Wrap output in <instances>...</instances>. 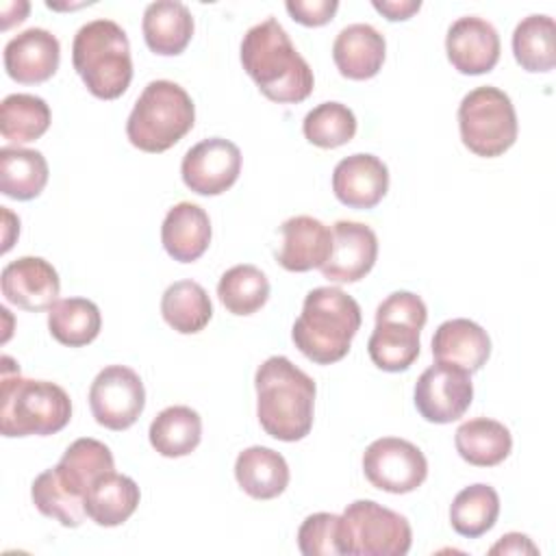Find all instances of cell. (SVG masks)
<instances>
[{
	"mask_svg": "<svg viewBox=\"0 0 556 556\" xmlns=\"http://www.w3.org/2000/svg\"><path fill=\"white\" fill-rule=\"evenodd\" d=\"M239 54L243 70L267 100L298 104L311 96L315 87L313 70L276 17L248 28Z\"/></svg>",
	"mask_w": 556,
	"mask_h": 556,
	"instance_id": "1",
	"label": "cell"
},
{
	"mask_svg": "<svg viewBox=\"0 0 556 556\" xmlns=\"http://www.w3.org/2000/svg\"><path fill=\"white\" fill-rule=\"evenodd\" d=\"M261 428L285 443L304 439L313 428L315 380L287 356H269L254 374Z\"/></svg>",
	"mask_w": 556,
	"mask_h": 556,
	"instance_id": "2",
	"label": "cell"
},
{
	"mask_svg": "<svg viewBox=\"0 0 556 556\" xmlns=\"http://www.w3.org/2000/svg\"><path fill=\"white\" fill-rule=\"evenodd\" d=\"M361 321V306L352 295L339 287H317L306 293L291 339L308 361L332 365L350 352Z\"/></svg>",
	"mask_w": 556,
	"mask_h": 556,
	"instance_id": "3",
	"label": "cell"
},
{
	"mask_svg": "<svg viewBox=\"0 0 556 556\" xmlns=\"http://www.w3.org/2000/svg\"><path fill=\"white\" fill-rule=\"evenodd\" d=\"M0 432L4 437H48L72 419V400L63 387L50 380L22 378L20 367L2 356Z\"/></svg>",
	"mask_w": 556,
	"mask_h": 556,
	"instance_id": "4",
	"label": "cell"
},
{
	"mask_svg": "<svg viewBox=\"0 0 556 556\" xmlns=\"http://www.w3.org/2000/svg\"><path fill=\"white\" fill-rule=\"evenodd\" d=\"M72 65L91 96L100 100L119 98L132 80L126 30L104 17L83 24L72 41Z\"/></svg>",
	"mask_w": 556,
	"mask_h": 556,
	"instance_id": "5",
	"label": "cell"
},
{
	"mask_svg": "<svg viewBox=\"0 0 556 556\" xmlns=\"http://www.w3.org/2000/svg\"><path fill=\"white\" fill-rule=\"evenodd\" d=\"M195 122L191 96L174 80H152L139 93L128 122L126 137L141 152L161 154L176 146Z\"/></svg>",
	"mask_w": 556,
	"mask_h": 556,
	"instance_id": "6",
	"label": "cell"
},
{
	"mask_svg": "<svg viewBox=\"0 0 556 556\" xmlns=\"http://www.w3.org/2000/svg\"><path fill=\"white\" fill-rule=\"evenodd\" d=\"M428 308L413 291H393L376 308V326L367 341L371 363L382 371H406L419 356V334Z\"/></svg>",
	"mask_w": 556,
	"mask_h": 556,
	"instance_id": "7",
	"label": "cell"
},
{
	"mask_svg": "<svg viewBox=\"0 0 556 556\" xmlns=\"http://www.w3.org/2000/svg\"><path fill=\"white\" fill-rule=\"evenodd\" d=\"M458 130L465 148L476 156L493 159L504 154L519 132L508 93L493 85L471 89L458 104Z\"/></svg>",
	"mask_w": 556,
	"mask_h": 556,
	"instance_id": "8",
	"label": "cell"
},
{
	"mask_svg": "<svg viewBox=\"0 0 556 556\" xmlns=\"http://www.w3.org/2000/svg\"><path fill=\"white\" fill-rule=\"evenodd\" d=\"M410 543L408 519L374 500H356L341 515L343 556H404Z\"/></svg>",
	"mask_w": 556,
	"mask_h": 556,
	"instance_id": "9",
	"label": "cell"
},
{
	"mask_svg": "<svg viewBox=\"0 0 556 556\" xmlns=\"http://www.w3.org/2000/svg\"><path fill=\"white\" fill-rule=\"evenodd\" d=\"M363 473L371 486L402 495L424 484L428 460L415 443L400 437H382L367 445Z\"/></svg>",
	"mask_w": 556,
	"mask_h": 556,
	"instance_id": "10",
	"label": "cell"
},
{
	"mask_svg": "<svg viewBox=\"0 0 556 556\" xmlns=\"http://www.w3.org/2000/svg\"><path fill=\"white\" fill-rule=\"evenodd\" d=\"M93 419L109 430L130 428L146 408V389L139 374L126 365H106L89 387Z\"/></svg>",
	"mask_w": 556,
	"mask_h": 556,
	"instance_id": "11",
	"label": "cell"
},
{
	"mask_svg": "<svg viewBox=\"0 0 556 556\" xmlns=\"http://www.w3.org/2000/svg\"><path fill=\"white\" fill-rule=\"evenodd\" d=\"M473 400L471 374L434 363L415 382V408L430 424H452L460 419Z\"/></svg>",
	"mask_w": 556,
	"mask_h": 556,
	"instance_id": "12",
	"label": "cell"
},
{
	"mask_svg": "<svg viewBox=\"0 0 556 556\" xmlns=\"http://www.w3.org/2000/svg\"><path fill=\"white\" fill-rule=\"evenodd\" d=\"M241 174V150L224 137H208L191 146L180 163L182 182L198 195L228 191Z\"/></svg>",
	"mask_w": 556,
	"mask_h": 556,
	"instance_id": "13",
	"label": "cell"
},
{
	"mask_svg": "<svg viewBox=\"0 0 556 556\" xmlns=\"http://www.w3.org/2000/svg\"><path fill=\"white\" fill-rule=\"evenodd\" d=\"M378 258V237L361 222L339 219L332 226V252L319 267L330 282H358L365 278Z\"/></svg>",
	"mask_w": 556,
	"mask_h": 556,
	"instance_id": "14",
	"label": "cell"
},
{
	"mask_svg": "<svg viewBox=\"0 0 556 556\" xmlns=\"http://www.w3.org/2000/svg\"><path fill=\"white\" fill-rule=\"evenodd\" d=\"M500 35L478 15H463L447 28L445 52L452 67L467 76L491 72L500 61Z\"/></svg>",
	"mask_w": 556,
	"mask_h": 556,
	"instance_id": "15",
	"label": "cell"
},
{
	"mask_svg": "<svg viewBox=\"0 0 556 556\" xmlns=\"http://www.w3.org/2000/svg\"><path fill=\"white\" fill-rule=\"evenodd\" d=\"M0 287L7 302L22 311H50L59 298L56 269L41 256H22L2 267Z\"/></svg>",
	"mask_w": 556,
	"mask_h": 556,
	"instance_id": "16",
	"label": "cell"
},
{
	"mask_svg": "<svg viewBox=\"0 0 556 556\" xmlns=\"http://www.w3.org/2000/svg\"><path fill=\"white\" fill-rule=\"evenodd\" d=\"M61 61V43L46 28H26L4 46V70L20 85L46 83Z\"/></svg>",
	"mask_w": 556,
	"mask_h": 556,
	"instance_id": "17",
	"label": "cell"
},
{
	"mask_svg": "<svg viewBox=\"0 0 556 556\" xmlns=\"http://www.w3.org/2000/svg\"><path fill=\"white\" fill-rule=\"evenodd\" d=\"M389 189L387 165L367 152L341 159L332 172V191L350 208H374Z\"/></svg>",
	"mask_w": 556,
	"mask_h": 556,
	"instance_id": "18",
	"label": "cell"
},
{
	"mask_svg": "<svg viewBox=\"0 0 556 556\" xmlns=\"http://www.w3.org/2000/svg\"><path fill=\"white\" fill-rule=\"evenodd\" d=\"M280 235L282 243L276 258L287 271L302 274L321 267L332 252V230L311 215L285 219Z\"/></svg>",
	"mask_w": 556,
	"mask_h": 556,
	"instance_id": "19",
	"label": "cell"
},
{
	"mask_svg": "<svg viewBox=\"0 0 556 556\" xmlns=\"http://www.w3.org/2000/svg\"><path fill=\"white\" fill-rule=\"evenodd\" d=\"M387 41L371 24H348L339 30L332 43V61L343 78H374L384 63Z\"/></svg>",
	"mask_w": 556,
	"mask_h": 556,
	"instance_id": "20",
	"label": "cell"
},
{
	"mask_svg": "<svg viewBox=\"0 0 556 556\" xmlns=\"http://www.w3.org/2000/svg\"><path fill=\"white\" fill-rule=\"evenodd\" d=\"M432 356L437 363L454 365L473 374L489 361L491 339L486 330L471 319H447L434 330Z\"/></svg>",
	"mask_w": 556,
	"mask_h": 556,
	"instance_id": "21",
	"label": "cell"
},
{
	"mask_svg": "<svg viewBox=\"0 0 556 556\" xmlns=\"http://www.w3.org/2000/svg\"><path fill=\"white\" fill-rule=\"evenodd\" d=\"M161 243L178 263L198 261L211 243L208 213L193 202L174 204L163 219Z\"/></svg>",
	"mask_w": 556,
	"mask_h": 556,
	"instance_id": "22",
	"label": "cell"
},
{
	"mask_svg": "<svg viewBox=\"0 0 556 556\" xmlns=\"http://www.w3.org/2000/svg\"><path fill=\"white\" fill-rule=\"evenodd\" d=\"M141 30L146 46L154 54L176 56L193 37V15L178 0H156L146 7Z\"/></svg>",
	"mask_w": 556,
	"mask_h": 556,
	"instance_id": "23",
	"label": "cell"
},
{
	"mask_svg": "<svg viewBox=\"0 0 556 556\" xmlns=\"http://www.w3.org/2000/svg\"><path fill=\"white\" fill-rule=\"evenodd\" d=\"M141 500V491L130 476L109 471L100 476L85 495L87 517L102 528H115L130 519Z\"/></svg>",
	"mask_w": 556,
	"mask_h": 556,
	"instance_id": "24",
	"label": "cell"
},
{
	"mask_svg": "<svg viewBox=\"0 0 556 556\" xmlns=\"http://www.w3.org/2000/svg\"><path fill=\"white\" fill-rule=\"evenodd\" d=\"M239 486L254 500H274L289 486V465L285 456L265 445H252L239 452L235 460Z\"/></svg>",
	"mask_w": 556,
	"mask_h": 556,
	"instance_id": "25",
	"label": "cell"
},
{
	"mask_svg": "<svg viewBox=\"0 0 556 556\" xmlns=\"http://www.w3.org/2000/svg\"><path fill=\"white\" fill-rule=\"evenodd\" d=\"M61 484H65L74 495H87L89 486L104 473L115 471V460L111 450L91 437L76 439L61 456V460L52 467Z\"/></svg>",
	"mask_w": 556,
	"mask_h": 556,
	"instance_id": "26",
	"label": "cell"
},
{
	"mask_svg": "<svg viewBox=\"0 0 556 556\" xmlns=\"http://www.w3.org/2000/svg\"><path fill=\"white\" fill-rule=\"evenodd\" d=\"M456 452L473 467H495L504 463L513 450L510 430L489 417L463 421L454 434Z\"/></svg>",
	"mask_w": 556,
	"mask_h": 556,
	"instance_id": "27",
	"label": "cell"
},
{
	"mask_svg": "<svg viewBox=\"0 0 556 556\" xmlns=\"http://www.w3.org/2000/svg\"><path fill=\"white\" fill-rule=\"evenodd\" d=\"M48 161L39 150L22 146L0 148V191L7 198L26 202L48 185Z\"/></svg>",
	"mask_w": 556,
	"mask_h": 556,
	"instance_id": "28",
	"label": "cell"
},
{
	"mask_svg": "<svg viewBox=\"0 0 556 556\" xmlns=\"http://www.w3.org/2000/svg\"><path fill=\"white\" fill-rule=\"evenodd\" d=\"M150 445L165 458L191 454L202 439V419L191 406H167L150 424Z\"/></svg>",
	"mask_w": 556,
	"mask_h": 556,
	"instance_id": "29",
	"label": "cell"
},
{
	"mask_svg": "<svg viewBox=\"0 0 556 556\" xmlns=\"http://www.w3.org/2000/svg\"><path fill=\"white\" fill-rule=\"evenodd\" d=\"M161 315L176 332L195 334L211 321L213 304L200 282L176 280L163 291Z\"/></svg>",
	"mask_w": 556,
	"mask_h": 556,
	"instance_id": "30",
	"label": "cell"
},
{
	"mask_svg": "<svg viewBox=\"0 0 556 556\" xmlns=\"http://www.w3.org/2000/svg\"><path fill=\"white\" fill-rule=\"evenodd\" d=\"M102 328L100 308L87 298L56 300L48 313L50 334L67 348H83L91 343Z\"/></svg>",
	"mask_w": 556,
	"mask_h": 556,
	"instance_id": "31",
	"label": "cell"
},
{
	"mask_svg": "<svg viewBox=\"0 0 556 556\" xmlns=\"http://www.w3.org/2000/svg\"><path fill=\"white\" fill-rule=\"evenodd\" d=\"M500 517V495L491 484H469L456 493L450 506V523L454 532L467 539L486 534Z\"/></svg>",
	"mask_w": 556,
	"mask_h": 556,
	"instance_id": "32",
	"label": "cell"
},
{
	"mask_svg": "<svg viewBox=\"0 0 556 556\" xmlns=\"http://www.w3.org/2000/svg\"><path fill=\"white\" fill-rule=\"evenodd\" d=\"M513 54L526 72H549L556 63V26L549 15H528L513 30Z\"/></svg>",
	"mask_w": 556,
	"mask_h": 556,
	"instance_id": "33",
	"label": "cell"
},
{
	"mask_svg": "<svg viewBox=\"0 0 556 556\" xmlns=\"http://www.w3.org/2000/svg\"><path fill=\"white\" fill-rule=\"evenodd\" d=\"M50 119V106L33 93H11L0 104V135L17 146L39 139L48 130Z\"/></svg>",
	"mask_w": 556,
	"mask_h": 556,
	"instance_id": "34",
	"label": "cell"
},
{
	"mask_svg": "<svg viewBox=\"0 0 556 556\" xmlns=\"http://www.w3.org/2000/svg\"><path fill=\"white\" fill-rule=\"evenodd\" d=\"M217 298L232 315H252L269 298L267 276L250 263L226 269L217 282Z\"/></svg>",
	"mask_w": 556,
	"mask_h": 556,
	"instance_id": "35",
	"label": "cell"
},
{
	"mask_svg": "<svg viewBox=\"0 0 556 556\" xmlns=\"http://www.w3.org/2000/svg\"><path fill=\"white\" fill-rule=\"evenodd\" d=\"M302 132L308 143L332 150L354 139L356 115L341 102H321L304 115Z\"/></svg>",
	"mask_w": 556,
	"mask_h": 556,
	"instance_id": "36",
	"label": "cell"
},
{
	"mask_svg": "<svg viewBox=\"0 0 556 556\" xmlns=\"http://www.w3.org/2000/svg\"><path fill=\"white\" fill-rule=\"evenodd\" d=\"M30 497H33L35 508L43 517L56 519L65 528H78L87 517L85 500L74 495L65 484H61V480L56 478L52 467L41 471L33 480Z\"/></svg>",
	"mask_w": 556,
	"mask_h": 556,
	"instance_id": "37",
	"label": "cell"
},
{
	"mask_svg": "<svg viewBox=\"0 0 556 556\" xmlns=\"http://www.w3.org/2000/svg\"><path fill=\"white\" fill-rule=\"evenodd\" d=\"M298 547L304 556H343L341 515L313 513L298 530Z\"/></svg>",
	"mask_w": 556,
	"mask_h": 556,
	"instance_id": "38",
	"label": "cell"
},
{
	"mask_svg": "<svg viewBox=\"0 0 556 556\" xmlns=\"http://www.w3.org/2000/svg\"><path fill=\"white\" fill-rule=\"evenodd\" d=\"M285 9L302 26H324L334 17L339 2L337 0H287Z\"/></svg>",
	"mask_w": 556,
	"mask_h": 556,
	"instance_id": "39",
	"label": "cell"
},
{
	"mask_svg": "<svg viewBox=\"0 0 556 556\" xmlns=\"http://www.w3.org/2000/svg\"><path fill=\"white\" fill-rule=\"evenodd\" d=\"M371 7L389 22H404L421 9L419 0H374Z\"/></svg>",
	"mask_w": 556,
	"mask_h": 556,
	"instance_id": "40",
	"label": "cell"
},
{
	"mask_svg": "<svg viewBox=\"0 0 556 556\" xmlns=\"http://www.w3.org/2000/svg\"><path fill=\"white\" fill-rule=\"evenodd\" d=\"M489 554H493V556L495 554H515V556L532 554V556H536L539 547L530 541V536H526L521 532H508L489 549Z\"/></svg>",
	"mask_w": 556,
	"mask_h": 556,
	"instance_id": "41",
	"label": "cell"
},
{
	"mask_svg": "<svg viewBox=\"0 0 556 556\" xmlns=\"http://www.w3.org/2000/svg\"><path fill=\"white\" fill-rule=\"evenodd\" d=\"M28 9H30V4L26 0H17V2L4 4L2 7V30L11 28V24H15V22L17 24L24 22L26 15H28Z\"/></svg>",
	"mask_w": 556,
	"mask_h": 556,
	"instance_id": "42",
	"label": "cell"
}]
</instances>
